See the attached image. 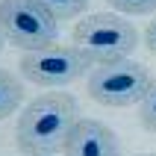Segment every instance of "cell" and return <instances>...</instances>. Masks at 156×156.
<instances>
[{
  "mask_svg": "<svg viewBox=\"0 0 156 156\" xmlns=\"http://www.w3.org/2000/svg\"><path fill=\"white\" fill-rule=\"evenodd\" d=\"M74 47H80L94 65L115 62V59H130L133 50L139 47V30L124 15L94 12V15H86L77 21Z\"/></svg>",
  "mask_w": 156,
  "mask_h": 156,
  "instance_id": "obj_2",
  "label": "cell"
},
{
  "mask_svg": "<svg viewBox=\"0 0 156 156\" xmlns=\"http://www.w3.org/2000/svg\"><path fill=\"white\" fill-rule=\"evenodd\" d=\"M77 97L68 91H44L21 109L15 141L24 156L62 153L71 130L77 127Z\"/></svg>",
  "mask_w": 156,
  "mask_h": 156,
  "instance_id": "obj_1",
  "label": "cell"
},
{
  "mask_svg": "<svg viewBox=\"0 0 156 156\" xmlns=\"http://www.w3.org/2000/svg\"><path fill=\"white\" fill-rule=\"evenodd\" d=\"M56 21H71L88 9V0H38Z\"/></svg>",
  "mask_w": 156,
  "mask_h": 156,
  "instance_id": "obj_8",
  "label": "cell"
},
{
  "mask_svg": "<svg viewBox=\"0 0 156 156\" xmlns=\"http://www.w3.org/2000/svg\"><path fill=\"white\" fill-rule=\"evenodd\" d=\"M0 50H3V35H0Z\"/></svg>",
  "mask_w": 156,
  "mask_h": 156,
  "instance_id": "obj_12",
  "label": "cell"
},
{
  "mask_svg": "<svg viewBox=\"0 0 156 156\" xmlns=\"http://www.w3.org/2000/svg\"><path fill=\"white\" fill-rule=\"evenodd\" d=\"M91 68H94V62L74 44H53L44 50L24 53L18 62L21 77L30 80L33 86H44V88L71 86L80 77H86Z\"/></svg>",
  "mask_w": 156,
  "mask_h": 156,
  "instance_id": "obj_5",
  "label": "cell"
},
{
  "mask_svg": "<svg viewBox=\"0 0 156 156\" xmlns=\"http://www.w3.org/2000/svg\"><path fill=\"white\" fill-rule=\"evenodd\" d=\"M144 44H147V50L156 56V15L147 21V30H144Z\"/></svg>",
  "mask_w": 156,
  "mask_h": 156,
  "instance_id": "obj_11",
  "label": "cell"
},
{
  "mask_svg": "<svg viewBox=\"0 0 156 156\" xmlns=\"http://www.w3.org/2000/svg\"><path fill=\"white\" fill-rule=\"evenodd\" d=\"M0 35L24 53L53 47L59 21L38 0H0Z\"/></svg>",
  "mask_w": 156,
  "mask_h": 156,
  "instance_id": "obj_4",
  "label": "cell"
},
{
  "mask_svg": "<svg viewBox=\"0 0 156 156\" xmlns=\"http://www.w3.org/2000/svg\"><path fill=\"white\" fill-rule=\"evenodd\" d=\"M139 124L147 133H156V80H153V86L147 88L144 100L139 103Z\"/></svg>",
  "mask_w": 156,
  "mask_h": 156,
  "instance_id": "obj_9",
  "label": "cell"
},
{
  "mask_svg": "<svg viewBox=\"0 0 156 156\" xmlns=\"http://www.w3.org/2000/svg\"><path fill=\"white\" fill-rule=\"evenodd\" d=\"M41 156H56V153H41Z\"/></svg>",
  "mask_w": 156,
  "mask_h": 156,
  "instance_id": "obj_13",
  "label": "cell"
},
{
  "mask_svg": "<svg viewBox=\"0 0 156 156\" xmlns=\"http://www.w3.org/2000/svg\"><path fill=\"white\" fill-rule=\"evenodd\" d=\"M141 156H156V153H141Z\"/></svg>",
  "mask_w": 156,
  "mask_h": 156,
  "instance_id": "obj_14",
  "label": "cell"
},
{
  "mask_svg": "<svg viewBox=\"0 0 156 156\" xmlns=\"http://www.w3.org/2000/svg\"><path fill=\"white\" fill-rule=\"evenodd\" d=\"M21 103H24V83L15 74L0 68V121L9 118L15 109H21Z\"/></svg>",
  "mask_w": 156,
  "mask_h": 156,
  "instance_id": "obj_7",
  "label": "cell"
},
{
  "mask_svg": "<svg viewBox=\"0 0 156 156\" xmlns=\"http://www.w3.org/2000/svg\"><path fill=\"white\" fill-rule=\"evenodd\" d=\"M150 86H153V74L147 71V65L133 59H115L100 62L88 71L86 91L100 106L127 109V106H139Z\"/></svg>",
  "mask_w": 156,
  "mask_h": 156,
  "instance_id": "obj_3",
  "label": "cell"
},
{
  "mask_svg": "<svg viewBox=\"0 0 156 156\" xmlns=\"http://www.w3.org/2000/svg\"><path fill=\"white\" fill-rule=\"evenodd\" d=\"M106 3L121 15H153L156 12V0H106Z\"/></svg>",
  "mask_w": 156,
  "mask_h": 156,
  "instance_id": "obj_10",
  "label": "cell"
},
{
  "mask_svg": "<svg viewBox=\"0 0 156 156\" xmlns=\"http://www.w3.org/2000/svg\"><path fill=\"white\" fill-rule=\"evenodd\" d=\"M62 156H121V144L106 124L94 118H80L68 136Z\"/></svg>",
  "mask_w": 156,
  "mask_h": 156,
  "instance_id": "obj_6",
  "label": "cell"
}]
</instances>
